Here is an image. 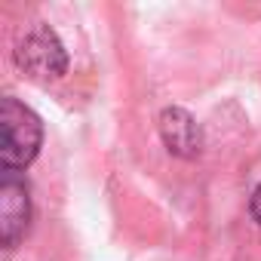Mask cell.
Masks as SVG:
<instances>
[{
    "instance_id": "obj_1",
    "label": "cell",
    "mask_w": 261,
    "mask_h": 261,
    "mask_svg": "<svg viewBox=\"0 0 261 261\" xmlns=\"http://www.w3.org/2000/svg\"><path fill=\"white\" fill-rule=\"evenodd\" d=\"M40 142H43L40 117L16 95H7L4 108H0V169L4 172L25 169L37 157Z\"/></svg>"
},
{
    "instance_id": "obj_2",
    "label": "cell",
    "mask_w": 261,
    "mask_h": 261,
    "mask_svg": "<svg viewBox=\"0 0 261 261\" xmlns=\"http://www.w3.org/2000/svg\"><path fill=\"white\" fill-rule=\"evenodd\" d=\"M16 65L25 74L37 77V80H53V77L65 74L68 56H65V46L56 37V31L46 28V25H37V28H31L19 40V46H16Z\"/></svg>"
},
{
    "instance_id": "obj_3",
    "label": "cell",
    "mask_w": 261,
    "mask_h": 261,
    "mask_svg": "<svg viewBox=\"0 0 261 261\" xmlns=\"http://www.w3.org/2000/svg\"><path fill=\"white\" fill-rule=\"evenodd\" d=\"M31 224V188L16 172H4L0 181V240L4 249H16Z\"/></svg>"
},
{
    "instance_id": "obj_4",
    "label": "cell",
    "mask_w": 261,
    "mask_h": 261,
    "mask_svg": "<svg viewBox=\"0 0 261 261\" xmlns=\"http://www.w3.org/2000/svg\"><path fill=\"white\" fill-rule=\"evenodd\" d=\"M160 139L166 145L169 154L175 157H197L203 148V133L197 120L185 111V108H166L160 114Z\"/></svg>"
},
{
    "instance_id": "obj_5",
    "label": "cell",
    "mask_w": 261,
    "mask_h": 261,
    "mask_svg": "<svg viewBox=\"0 0 261 261\" xmlns=\"http://www.w3.org/2000/svg\"><path fill=\"white\" fill-rule=\"evenodd\" d=\"M249 212H252V218L261 224V185L252 191V197H249Z\"/></svg>"
}]
</instances>
